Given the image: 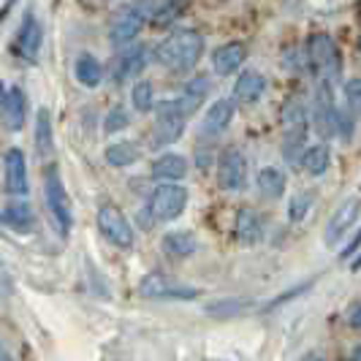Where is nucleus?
Listing matches in <instances>:
<instances>
[{"label":"nucleus","instance_id":"32","mask_svg":"<svg viewBox=\"0 0 361 361\" xmlns=\"http://www.w3.org/2000/svg\"><path fill=\"white\" fill-rule=\"evenodd\" d=\"M315 201V190H302V193H293V199L288 204V220L290 223H302L310 215V207Z\"/></svg>","mask_w":361,"mask_h":361},{"label":"nucleus","instance_id":"29","mask_svg":"<svg viewBox=\"0 0 361 361\" xmlns=\"http://www.w3.org/2000/svg\"><path fill=\"white\" fill-rule=\"evenodd\" d=\"M307 130L310 128H293L283 130V158L288 163H299L305 147H307Z\"/></svg>","mask_w":361,"mask_h":361},{"label":"nucleus","instance_id":"38","mask_svg":"<svg viewBox=\"0 0 361 361\" xmlns=\"http://www.w3.org/2000/svg\"><path fill=\"white\" fill-rule=\"evenodd\" d=\"M196 155H199V169H201V171H204V169H209V163H212V149H209V147H207V149H204V147H199V152H196Z\"/></svg>","mask_w":361,"mask_h":361},{"label":"nucleus","instance_id":"42","mask_svg":"<svg viewBox=\"0 0 361 361\" xmlns=\"http://www.w3.org/2000/svg\"><path fill=\"white\" fill-rule=\"evenodd\" d=\"M3 98H6V82H0V104H3Z\"/></svg>","mask_w":361,"mask_h":361},{"label":"nucleus","instance_id":"2","mask_svg":"<svg viewBox=\"0 0 361 361\" xmlns=\"http://www.w3.org/2000/svg\"><path fill=\"white\" fill-rule=\"evenodd\" d=\"M307 63L315 71L318 79L334 82L343 73V57H340V47L329 33H312L307 38Z\"/></svg>","mask_w":361,"mask_h":361},{"label":"nucleus","instance_id":"14","mask_svg":"<svg viewBox=\"0 0 361 361\" xmlns=\"http://www.w3.org/2000/svg\"><path fill=\"white\" fill-rule=\"evenodd\" d=\"M27 161H25V152L22 149H8L6 152V190L11 196H27Z\"/></svg>","mask_w":361,"mask_h":361},{"label":"nucleus","instance_id":"24","mask_svg":"<svg viewBox=\"0 0 361 361\" xmlns=\"http://www.w3.org/2000/svg\"><path fill=\"white\" fill-rule=\"evenodd\" d=\"M255 185L267 199H280L288 188V180H286V171H280L277 166H264L255 177Z\"/></svg>","mask_w":361,"mask_h":361},{"label":"nucleus","instance_id":"36","mask_svg":"<svg viewBox=\"0 0 361 361\" xmlns=\"http://www.w3.org/2000/svg\"><path fill=\"white\" fill-rule=\"evenodd\" d=\"M345 104L353 114H361V79H350L345 85Z\"/></svg>","mask_w":361,"mask_h":361},{"label":"nucleus","instance_id":"20","mask_svg":"<svg viewBox=\"0 0 361 361\" xmlns=\"http://www.w3.org/2000/svg\"><path fill=\"white\" fill-rule=\"evenodd\" d=\"M41 41H44V33H41V25H38L36 14H27L22 27H19V38H17V49L25 60H36L38 49H41Z\"/></svg>","mask_w":361,"mask_h":361},{"label":"nucleus","instance_id":"15","mask_svg":"<svg viewBox=\"0 0 361 361\" xmlns=\"http://www.w3.org/2000/svg\"><path fill=\"white\" fill-rule=\"evenodd\" d=\"M145 66H147V49L145 47H130L123 54H117V60L111 63V79L117 85L130 82V79H136L139 73L145 71Z\"/></svg>","mask_w":361,"mask_h":361},{"label":"nucleus","instance_id":"44","mask_svg":"<svg viewBox=\"0 0 361 361\" xmlns=\"http://www.w3.org/2000/svg\"><path fill=\"white\" fill-rule=\"evenodd\" d=\"M0 359H8V353H0Z\"/></svg>","mask_w":361,"mask_h":361},{"label":"nucleus","instance_id":"31","mask_svg":"<svg viewBox=\"0 0 361 361\" xmlns=\"http://www.w3.org/2000/svg\"><path fill=\"white\" fill-rule=\"evenodd\" d=\"M130 104H133V109H136L139 114L152 111V106H155V90H152V82H147V79L136 82V85H133V90H130Z\"/></svg>","mask_w":361,"mask_h":361},{"label":"nucleus","instance_id":"9","mask_svg":"<svg viewBox=\"0 0 361 361\" xmlns=\"http://www.w3.org/2000/svg\"><path fill=\"white\" fill-rule=\"evenodd\" d=\"M217 188L226 193H239L247 185V158L242 155V149L226 147L217 155Z\"/></svg>","mask_w":361,"mask_h":361},{"label":"nucleus","instance_id":"35","mask_svg":"<svg viewBox=\"0 0 361 361\" xmlns=\"http://www.w3.org/2000/svg\"><path fill=\"white\" fill-rule=\"evenodd\" d=\"M128 123H130V117H128L126 109L114 106L106 114V120H104V130H106V133H117V130H126Z\"/></svg>","mask_w":361,"mask_h":361},{"label":"nucleus","instance_id":"30","mask_svg":"<svg viewBox=\"0 0 361 361\" xmlns=\"http://www.w3.org/2000/svg\"><path fill=\"white\" fill-rule=\"evenodd\" d=\"M36 149L41 158H47L54 149V136H52V117L47 109H38L36 114Z\"/></svg>","mask_w":361,"mask_h":361},{"label":"nucleus","instance_id":"43","mask_svg":"<svg viewBox=\"0 0 361 361\" xmlns=\"http://www.w3.org/2000/svg\"><path fill=\"white\" fill-rule=\"evenodd\" d=\"M359 17H361V0H359ZM359 22H361V19H359ZM359 49H361V44H359Z\"/></svg>","mask_w":361,"mask_h":361},{"label":"nucleus","instance_id":"5","mask_svg":"<svg viewBox=\"0 0 361 361\" xmlns=\"http://www.w3.org/2000/svg\"><path fill=\"white\" fill-rule=\"evenodd\" d=\"M155 128H152V145L155 147H169L180 142L185 133V114H182L177 98H169L155 104Z\"/></svg>","mask_w":361,"mask_h":361},{"label":"nucleus","instance_id":"11","mask_svg":"<svg viewBox=\"0 0 361 361\" xmlns=\"http://www.w3.org/2000/svg\"><path fill=\"white\" fill-rule=\"evenodd\" d=\"M361 217V199H345L337 209H334V215L329 217V223H326L324 228V239L329 247H334L337 242H343V236L359 223Z\"/></svg>","mask_w":361,"mask_h":361},{"label":"nucleus","instance_id":"8","mask_svg":"<svg viewBox=\"0 0 361 361\" xmlns=\"http://www.w3.org/2000/svg\"><path fill=\"white\" fill-rule=\"evenodd\" d=\"M139 293H142L145 299H163V302L177 299V302H188V299H196L201 290L193 288V286H185V283L174 280V277H169V274L152 271V274L142 277Z\"/></svg>","mask_w":361,"mask_h":361},{"label":"nucleus","instance_id":"25","mask_svg":"<svg viewBox=\"0 0 361 361\" xmlns=\"http://www.w3.org/2000/svg\"><path fill=\"white\" fill-rule=\"evenodd\" d=\"M73 76H76L79 85H85V87L92 90V87H98L101 79H104V66H101L98 57H92V54H79L76 63H73Z\"/></svg>","mask_w":361,"mask_h":361},{"label":"nucleus","instance_id":"37","mask_svg":"<svg viewBox=\"0 0 361 361\" xmlns=\"http://www.w3.org/2000/svg\"><path fill=\"white\" fill-rule=\"evenodd\" d=\"M345 321L353 329H361V302H353L350 307L345 310Z\"/></svg>","mask_w":361,"mask_h":361},{"label":"nucleus","instance_id":"26","mask_svg":"<svg viewBox=\"0 0 361 361\" xmlns=\"http://www.w3.org/2000/svg\"><path fill=\"white\" fill-rule=\"evenodd\" d=\"M142 161V147L136 142H114L106 147V163L114 169H128Z\"/></svg>","mask_w":361,"mask_h":361},{"label":"nucleus","instance_id":"39","mask_svg":"<svg viewBox=\"0 0 361 361\" xmlns=\"http://www.w3.org/2000/svg\"><path fill=\"white\" fill-rule=\"evenodd\" d=\"M359 245H361V228H359V234L350 239V245H348V247L343 250V258H350V255L359 250Z\"/></svg>","mask_w":361,"mask_h":361},{"label":"nucleus","instance_id":"18","mask_svg":"<svg viewBox=\"0 0 361 361\" xmlns=\"http://www.w3.org/2000/svg\"><path fill=\"white\" fill-rule=\"evenodd\" d=\"M234 234L245 247L258 245V242L264 239V223H261V215H258L255 209H250V207H242V209L236 212Z\"/></svg>","mask_w":361,"mask_h":361},{"label":"nucleus","instance_id":"21","mask_svg":"<svg viewBox=\"0 0 361 361\" xmlns=\"http://www.w3.org/2000/svg\"><path fill=\"white\" fill-rule=\"evenodd\" d=\"M209 90H212V85H209V79H207V76H196V79H190V82L185 85L182 95L177 98L182 114H185V117H190V114H193V111L207 101Z\"/></svg>","mask_w":361,"mask_h":361},{"label":"nucleus","instance_id":"7","mask_svg":"<svg viewBox=\"0 0 361 361\" xmlns=\"http://www.w3.org/2000/svg\"><path fill=\"white\" fill-rule=\"evenodd\" d=\"M149 11H152L149 3H136V6L123 8L117 17L111 19V25H109V41L114 47H126L130 41H136L139 33H142V27L147 25V19H149Z\"/></svg>","mask_w":361,"mask_h":361},{"label":"nucleus","instance_id":"40","mask_svg":"<svg viewBox=\"0 0 361 361\" xmlns=\"http://www.w3.org/2000/svg\"><path fill=\"white\" fill-rule=\"evenodd\" d=\"M350 258H353V261H350V271H359V269H361V253H359V255L353 253Z\"/></svg>","mask_w":361,"mask_h":361},{"label":"nucleus","instance_id":"33","mask_svg":"<svg viewBox=\"0 0 361 361\" xmlns=\"http://www.w3.org/2000/svg\"><path fill=\"white\" fill-rule=\"evenodd\" d=\"M182 8H185V0H169V3L161 6L155 14H149L152 27H169V25L182 14Z\"/></svg>","mask_w":361,"mask_h":361},{"label":"nucleus","instance_id":"16","mask_svg":"<svg viewBox=\"0 0 361 361\" xmlns=\"http://www.w3.org/2000/svg\"><path fill=\"white\" fill-rule=\"evenodd\" d=\"M234 114H236L234 98H217L215 104L207 109L204 120H201V133H207V136L223 133L226 128L234 123Z\"/></svg>","mask_w":361,"mask_h":361},{"label":"nucleus","instance_id":"28","mask_svg":"<svg viewBox=\"0 0 361 361\" xmlns=\"http://www.w3.org/2000/svg\"><path fill=\"white\" fill-rule=\"evenodd\" d=\"M280 126H283V130L310 128L307 106L302 104V98H288V101H286V106H283V111H280Z\"/></svg>","mask_w":361,"mask_h":361},{"label":"nucleus","instance_id":"22","mask_svg":"<svg viewBox=\"0 0 361 361\" xmlns=\"http://www.w3.org/2000/svg\"><path fill=\"white\" fill-rule=\"evenodd\" d=\"M161 250L169 258H190V255L199 250V242L190 231H169L163 236Z\"/></svg>","mask_w":361,"mask_h":361},{"label":"nucleus","instance_id":"19","mask_svg":"<svg viewBox=\"0 0 361 361\" xmlns=\"http://www.w3.org/2000/svg\"><path fill=\"white\" fill-rule=\"evenodd\" d=\"M188 174V161L180 152H163L152 161V177L161 182H180Z\"/></svg>","mask_w":361,"mask_h":361},{"label":"nucleus","instance_id":"3","mask_svg":"<svg viewBox=\"0 0 361 361\" xmlns=\"http://www.w3.org/2000/svg\"><path fill=\"white\" fill-rule=\"evenodd\" d=\"M44 201H47V212L52 217L57 234H71V201H68V190L63 185L57 166H49L44 174Z\"/></svg>","mask_w":361,"mask_h":361},{"label":"nucleus","instance_id":"17","mask_svg":"<svg viewBox=\"0 0 361 361\" xmlns=\"http://www.w3.org/2000/svg\"><path fill=\"white\" fill-rule=\"evenodd\" d=\"M264 92H267V76L258 71H242L239 73V79H236L234 85V98L236 104H245V106H253L258 104L261 98H264Z\"/></svg>","mask_w":361,"mask_h":361},{"label":"nucleus","instance_id":"34","mask_svg":"<svg viewBox=\"0 0 361 361\" xmlns=\"http://www.w3.org/2000/svg\"><path fill=\"white\" fill-rule=\"evenodd\" d=\"M242 310H245L242 299H217L212 305H207L204 312L207 315H215V318H228V315H239Z\"/></svg>","mask_w":361,"mask_h":361},{"label":"nucleus","instance_id":"10","mask_svg":"<svg viewBox=\"0 0 361 361\" xmlns=\"http://www.w3.org/2000/svg\"><path fill=\"white\" fill-rule=\"evenodd\" d=\"M98 231L106 236L114 247H123V250H130L133 242H136L133 226L128 223V217L123 215V209L114 207V204L98 207Z\"/></svg>","mask_w":361,"mask_h":361},{"label":"nucleus","instance_id":"6","mask_svg":"<svg viewBox=\"0 0 361 361\" xmlns=\"http://www.w3.org/2000/svg\"><path fill=\"white\" fill-rule=\"evenodd\" d=\"M337 101H334V90L331 82L318 79L315 85V95H312V128L321 139H331L337 136Z\"/></svg>","mask_w":361,"mask_h":361},{"label":"nucleus","instance_id":"23","mask_svg":"<svg viewBox=\"0 0 361 361\" xmlns=\"http://www.w3.org/2000/svg\"><path fill=\"white\" fill-rule=\"evenodd\" d=\"M299 163L305 166V171H307L310 177H324L326 171H329V166H331V152H329V145H310L305 147V152H302V158Z\"/></svg>","mask_w":361,"mask_h":361},{"label":"nucleus","instance_id":"4","mask_svg":"<svg viewBox=\"0 0 361 361\" xmlns=\"http://www.w3.org/2000/svg\"><path fill=\"white\" fill-rule=\"evenodd\" d=\"M188 188H182L177 182H161L152 196H149V204H147V212L152 220L158 223H171L185 212L188 207Z\"/></svg>","mask_w":361,"mask_h":361},{"label":"nucleus","instance_id":"27","mask_svg":"<svg viewBox=\"0 0 361 361\" xmlns=\"http://www.w3.org/2000/svg\"><path fill=\"white\" fill-rule=\"evenodd\" d=\"M0 217H3V223H6V226H11L14 231H33V226H36L33 209H30L25 201H14V204H8Z\"/></svg>","mask_w":361,"mask_h":361},{"label":"nucleus","instance_id":"1","mask_svg":"<svg viewBox=\"0 0 361 361\" xmlns=\"http://www.w3.org/2000/svg\"><path fill=\"white\" fill-rule=\"evenodd\" d=\"M204 54V36L199 30L182 27L177 33H171L169 38H163L161 44L155 47V63L169 68L171 73H188L196 68V63Z\"/></svg>","mask_w":361,"mask_h":361},{"label":"nucleus","instance_id":"13","mask_svg":"<svg viewBox=\"0 0 361 361\" xmlns=\"http://www.w3.org/2000/svg\"><path fill=\"white\" fill-rule=\"evenodd\" d=\"M247 63V47L242 41H228L212 52V68L217 76H231Z\"/></svg>","mask_w":361,"mask_h":361},{"label":"nucleus","instance_id":"41","mask_svg":"<svg viewBox=\"0 0 361 361\" xmlns=\"http://www.w3.org/2000/svg\"><path fill=\"white\" fill-rule=\"evenodd\" d=\"M350 359L361 361V345H356V348H353V350H350Z\"/></svg>","mask_w":361,"mask_h":361},{"label":"nucleus","instance_id":"12","mask_svg":"<svg viewBox=\"0 0 361 361\" xmlns=\"http://www.w3.org/2000/svg\"><path fill=\"white\" fill-rule=\"evenodd\" d=\"M25 120H27V95L22 87H8L0 104V123L6 130L19 133L25 128Z\"/></svg>","mask_w":361,"mask_h":361}]
</instances>
